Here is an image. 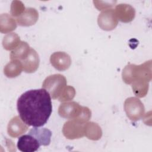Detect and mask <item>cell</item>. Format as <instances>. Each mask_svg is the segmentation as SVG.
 Instances as JSON below:
<instances>
[{"instance_id": "6", "label": "cell", "mask_w": 152, "mask_h": 152, "mask_svg": "<svg viewBox=\"0 0 152 152\" xmlns=\"http://www.w3.org/2000/svg\"><path fill=\"white\" fill-rule=\"evenodd\" d=\"M82 108L83 106L75 102H66L59 106L58 113L62 118L77 120L81 112Z\"/></svg>"}, {"instance_id": "12", "label": "cell", "mask_w": 152, "mask_h": 152, "mask_svg": "<svg viewBox=\"0 0 152 152\" xmlns=\"http://www.w3.org/2000/svg\"><path fill=\"white\" fill-rule=\"evenodd\" d=\"M21 62L24 72L27 73L35 72L37 69L40 63L39 57L37 52L31 48L28 56L25 59L21 61Z\"/></svg>"}, {"instance_id": "13", "label": "cell", "mask_w": 152, "mask_h": 152, "mask_svg": "<svg viewBox=\"0 0 152 152\" xmlns=\"http://www.w3.org/2000/svg\"><path fill=\"white\" fill-rule=\"evenodd\" d=\"M28 134L34 137L38 140L40 145L47 146L50 142L52 132L48 128L34 127L29 131Z\"/></svg>"}, {"instance_id": "14", "label": "cell", "mask_w": 152, "mask_h": 152, "mask_svg": "<svg viewBox=\"0 0 152 152\" xmlns=\"http://www.w3.org/2000/svg\"><path fill=\"white\" fill-rule=\"evenodd\" d=\"M84 135L91 140L96 141L100 139L102 131L100 126L95 122H89L84 124Z\"/></svg>"}, {"instance_id": "1", "label": "cell", "mask_w": 152, "mask_h": 152, "mask_svg": "<svg viewBox=\"0 0 152 152\" xmlns=\"http://www.w3.org/2000/svg\"><path fill=\"white\" fill-rule=\"evenodd\" d=\"M17 107L23 121L34 127L43 126L52 112L50 96L44 88L30 90L22 94Z\"/></svg>"}, {"instance_id": "3", "label": "cell", "mask_w": 152, "mask_h": 152, "mask_svg": "<svg viewBox=\"0 0 152 152\" xmlns=\"http://www.w3.org/2000/svg\"><path fill=\"white\" fill-rule=\"evenodd\" d=\"M124 110L127 117L132 121H137L142 118L145 112V108L141 101L134 97L125 100Z\"/></svg>"}, {"instance_id": "10", "label": "cell", "mask_w": 152, "mask_h": 152, "mask_svg": "<svg viewBox=\"0 0 152 152\" xmlns=\"http://www.w3.org/2000/svg\"><path fill=\"white\" fill-rule=\"evenodd\" d=\"M116 17L122 23H129L132 21L135 15V9L130 5L121 4L117 5L114 10Z\"/></svg>"}, {"instance_id": "18", "label": "cell", "mask_w": 152, "mask_h": 152, "mask_svg": "<svg viewBox=\"0 0 152 152\" xmlns=\"http://www.w3.org/2000/svg\"><path fill=\"white\" fill-rule=\"evenodd\" d=\"M132 88L136 96L138 97H143L147 94L148 82L142 79L136 80L132 83Z\"/></svg>"}, {"instance_id": "8", "label": "cell", "mask_w": 152, "mask_h": 152, "mask_svg": "<svg viewBox=\"0 0 152 152\" xmlns=\"http://www.w3.org/2000/svg\"><path fill=\"white\" fill-rule=\"evenodd\" d=\"M40 144L38 140L30 134L21 136L17 142V147L23 152H34L37 151Z\"/></svg>"}, {"instance_id": "22", "label": "cell", "mask_w": 152, "mask_h": 152, "mask_svg": "<svg viewBox=\"0 0 152 152\" xmlns=\"http://www.w3.org/2000/svg\"><path fill=\"white\" fill-rule=\"evenodd\" d=\"M93 3L94 4V6L96 8L99 10H108L110 9L115 3H116V1H93Z\"/></svg>"}, {"instance_id": "20", "label": "cell", "mask_w": 152, "mask_h": 152, "mask_svg": "<svg viewBox=\"0 0 152 152\" xmlns=\"http://www.w3.org/2000/svg\"><path fill=\"white\" fill-rule=\"evenodd\" d=\"M75 93V90L73 87L70 86H66L59 96L58 100L60 102L70 101L74 99Z\"/></svg>"}, {"instance_id": "2", "label": "cell", "mask_w": 152, "mask_h": 152, "mask_svg": "<svg viewBox=\"0 0 152 152\" xmlns=\"http://www.w3.org/2000/svg\"><path fill=\"white\" fill-rule=\"evenodd\" d=\"M66 85V78L61 74H53L44 80L42 88L45 89L53 99H58Z\"/></svg>"}, {"instance_id": "4", "label": "cell", "mask_w": 152, "mask_h": 152, "mask_svg": "<svg viewBox=\"0 0 152 152\" xmlns=\"http://www.w3.org/2000/svg\"><path fill=\"white\" fill-rule=\"evenodd\" d=\"M84 124L72 119L66 122L62 128L64 135L69 140L81 138L84 135Z\"/></svg>"}, {"instance_id": "9", "label": "cell", "mask_w": 152, "mask_h": 152, "mask_svg": "<svg viewBox=\"0 0 152 152\" xmlns=\"http://www.w3.org/2000/svg\"><path fill=\"white\" fill-rule=\"evenodd\" d=\"M28 128V125L24 122L19 116H16L9 122L7 126V132L10 137L17 138L25 133Z\"/></svg>"}, {"instance_id": "5", "label": "cell", "mask_w": 152, "mask_h": 152, "mask_svg": "<svg viewBox=\"0 0 152 152\" xmlns=\"http://www.w3.org/2000/svg\"><path fill=\"white\" fill-rule=\"evenodd\" d=\"M97 23L103 30L110 31L113 30L118 24L113 9H108L102 11L98 16Z\"/></svg>"}, {"instance_id": "16", "label": "cell", "mask_w": 152, "mask_h": 152, "mask_svg": "<svg viewBox=\"0 0 152 152\" xmlns=\"http://www.w3.org/2000/svg\"><path fill=\"white\" fill-rule=\"evenodd\" d=\"M17 27L15 20L8 14H2L0 15V31L8 33L14 30Z\"/></svg>"}, {"instance_id": "15", "label": "cell", "mask_w": 152, "mask_h": 152, "mask_svg": "<svg viewBox=\"0 0 152 152\" xmlns=\"http://www.w3.org/2000/svg\"><path fill=\"white\" fill-rule=\"evenodd\" d=\"M23 69L21 61L18 59L12 60L4 68V73L8 78H14L18 76Z\"/></svg>"}, {"instance_id": "17", "label": "cell", "mask_w": 152, "mask_h": 152, "mask_svg": "<svg viewBox=\"0 0 152 152\" xmlns=\"http://www.w3.org/2000/svg\"><path fill=\"white\" fill-rule=\"evenodd\" d=\"M30 49L28 44L26 42L21 41L18 46L12 50L10 53V59L11 60L19 59L23 61L25 59L30 52Z\"/></svg>"}, {"instance_id": "7", "label": "cell", "mask_w": 152, "mask_h": 152, "mask_svg": "<svg viewBox=\"0 0 152 152\" xmlns=\"http://www.w3.org/2000/svg\"><path fill=\"white\" fill-rule=\"evenodd\" d=\"M50 62L55 69L62 71L69 68L71 59L70 56L64 52H56L51 55Z\"/></svg>"}, {"instance_id": "19", "label": "cell", "mask_w": 152, "mask_h": 152, "mask_svg": "<svg viewBox=\"0 0 152 152\" xmlns=\"http://www.w3.org/2000/svg\"><path fill=\"white\" fill-rule=\"evenodd\" d=\"M21 41L18 35L15 33L7 34L3 39L2 45L7 50H14L20 43Z\"/></svg>"}, {"instance_id": "11", "label": "cell", "mask_w": 152, "mask_h": 152, "mask_svg": "<svg viewBox=\"0 0 152 152\" xmlns=\"http://www.w3.org/2000/svg\"><path fill=\"white\" fill-rule=\"evenodd\" d=\"M39 18V13L37 11L33 8H27L24 12L18 17L17 22L21 26L28 27L34 25Z\"/></svg>"}, {"instance_id": "21", "label": "cell", "mask_w": 152, "mask_h": 152, "mask_svg": "<svg viewBox=\"0 0 152 152\" xmlns=\"http://www.w3.org/2000/svg\"><path fill=\"white\" fill-rule=\"evenodd\" d=\"M26 10L23 2L20 1H13L11 5V14L13 17H18Z\"/></svg>"}]
</instances>
